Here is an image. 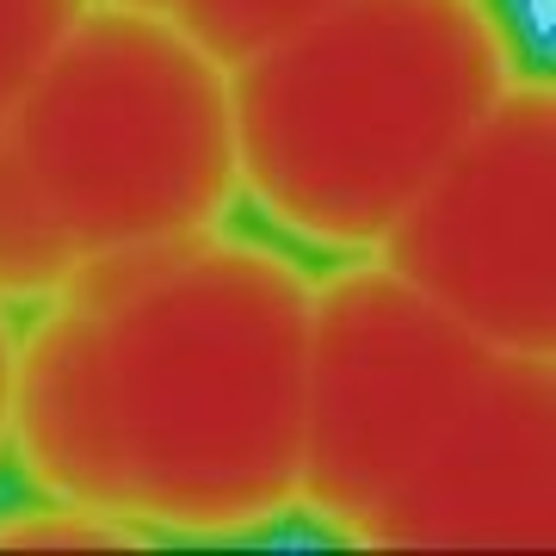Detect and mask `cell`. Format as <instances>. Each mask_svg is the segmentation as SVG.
I'll return each mask as SVG.
<instances>
[{"mask_svg": "<svg viewBox=\"0 0 556 556\" xmlns=\"http://www.w3.org/2000/svg\"><path fill=\"white\" fill-rule=\"evenodd\" d=\"M0 137L80 254L217 229L241 204L229 68L161 13L87 0Z\"/></svg>", "mask_w": 556, "mask_h": 556, "instance_id": "277c9868", "label": "cell"}, {"mask_svg": "<svg viewBox=\"0 0 556 556\" xmlns=\"http://www.w3.org/2000/svg\"><path fill=\"white\" fill-rule=\"evenodd\" d=\"M378 260L470 334L556 358V87L519 68L383 229Z\"/></svg>", "mask_w": 556, "mask_h": 556, "instance_id": "5b68a950", "label": "cell"}, {"mask_svg": "<svg viewBox=\"0 0 556 556\" xmlns=\"http://www.w3.org/2000/svg\"><path fill=\"white\" fill-rule=\"evenodd\" d=\"M13 378H20V321L0 309V464L13 452Z\"/></svg>", "mask_w": 556, "mask_h": 556, "instance_id": "30bf717a", "label": "cell"}, {"mask_svg": "<svg viewBox=\"0 0 556 556\" xmlns=\"http://www.w3.org/2000/svg\"><path fill=\"white\" fill-rule=\"evenodd\" d=\"M298 514L353 551L551 556L556 358L470 334L378 254L309 298Z\"/></svg>", "mask_w": 556, "mask_h": 556, "instance_id": "7a4b0ae2", "label": "cell"}, {"mask_svg": "<svg viewBox=\"0 0 556 556\" xmlns=\"http://www.w3.org/2000/svg\"><path fill=\"white\" fill-rule=\"evenodd\" d=\"M112 7H137V13H161V20H167V7H174V0H112Z\"/></svg>", "mask_w": 556, "mask_h": 556, "instance_id": "8fae6325", "label": "cell"}, {"mask_svg": "<svg viewBox=\"0 0 556 556\" xmlns=\"http://www.w3.org/2000/svg\"><path fill=\"white\" fill-rule=\"evenodd\" d=\"M0 551H155L137 526L87 507V501L38 495L0 507Z\"/></svg>", "mask_w": 556, "mask_h": 556, "instance_id": "ba28073f", "label": "cell"}, {"mask_svg": "<svg viewBox=\"0 0 556 556\" xmlns=\"http://www.w3.org/2000/svg\"><path fill=\"white\" fill-rule=\"evenodd\" d=\"M80 241L56 217V204L43 192L7 137H0V309L31 316L38 303L62 291V278L75 273Z\"/></svg>", "mask_w": 556, "mask_h": 556, "instance_id": "8992f818", "label": "cell"}, {"mask_svg": "<svg viewBox=\"0 0 556 556\" xmlns=\"http://www.w3.org/2000/svg\"><path fill=\"white\" fill-rule=\"evenodd\" d=\"M80 7L87 0H0V130L13 118L20 93L31 87L38 62L80 20Z\"/></svg>", "mask_w": 556, "mask_h": 556, "instance_id": "9c48e42d", "label": "cell"}, {"mask_svg": "<svg viewBox=\"0 0 556 556\" xmlns=\"http://www.w3.org/2000/svg\"><path fill=\"white\" fill-rule=\"evenodd\" d=\"M316 278L229 223L87 248L20 328L13 464L149 544H236L298 514Z\"/></svg>", "mask_w": 556, "mask_h": 556, "instance_id": "6da1fadb", "label": "cell"}, {"mask_svg": "<svg viewBox=\"0 0 556 556\" xmlns=\"http://www.w3.org/2000/svg\"><path fill=\"white\" fill-rule=\"evenodd\" d=\"M519 68L495 0H340L229 68L241 204L309 254H378Z\"/></svg>", "mask_w": 556, "mask_h": 556, "instance_id": "3957f363", "label": "cell"}, {"mask_svg": "<svg viewBox=\"0 0 556 556\" xmlns=\"http://www.w3.org/2000/svg\"><path fill=\"white\" fill-rule=\"evenodd\" d=\"M334 7L340 0H174L167 20L199 43L211 62L236 68V62L260 56L266 43L303 31L321 13H334Z\"/></svg>", "mask_w": 556, "mask_h": 556, "instance_id": "52a82bcc", "label": "cell"}]
</instances>
